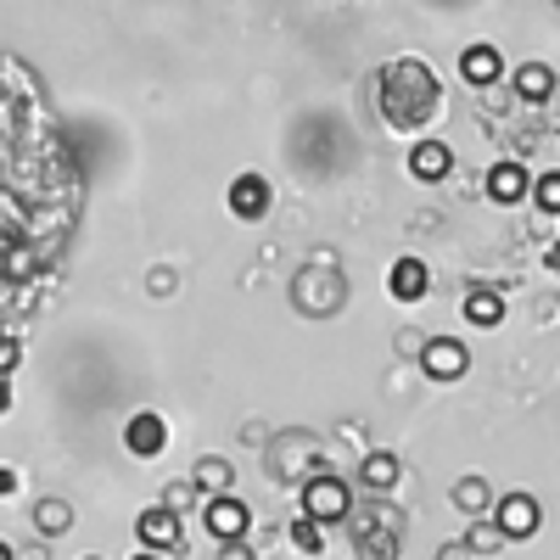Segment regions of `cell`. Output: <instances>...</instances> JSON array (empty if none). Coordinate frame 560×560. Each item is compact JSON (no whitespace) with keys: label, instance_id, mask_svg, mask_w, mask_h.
Listing matches in <instances>:
<instances>
[{"label":"cell","instance_id":"obj_1","mask_svg":"<svg viewBox=\"0 0 560 560\" xmlns=\"http://www.w3.org/2000/svg\"><path fill=\"white\" fill-rule=\"evenodd\" d=\"M443 107V84L438 73L420 62V57H398L387 73H382V113L393 129H420L432 124Z\"/></svg>","mask_w":560,"mask_h":560},{"label":"cell","instance_id":"obj_2","mask_svg":"<svg viewBox=\"0 0 560 560\" xmlns=\"http://www.w3.org/2000/svg\"><path fill=\"white\" fill-rule=\"evenodd\" d=\"M292 303L298 314H314V319H331L342 303H348V280L331 269V258H319V264H303L292 275Z\"/></svg>","mask_w":560,"mask_h":560},{"label":"cell","instance_id":"obj_3","mask_svg":"<svg viewBox=\"0 0 560 560\" xmlns=\"http://www.w3.org/2000/svg\"><path fill=\"white\" fill-rule=\"evenodd\" d=\"M298 499H303V516L319 522V527H337V522L353 516V488H348L337 471H308Z\"/></svg>","mask_w":560,"mask_h":560},{"label":"cell","instance_id":"obj_4","mask_svg":"<svg viewBox=\"0 0 560 560\" xmlns=\"http://www.w3.org/2000/svg\"><path fill=\"white\" fill-rule=\"evenodd\" d=\"M348 527H353V555H359V560H398L404 527L387 516V510H364V516H348Z\"/></svg>","mask_w":560,"mask_h":560},{"label":"cell","instance_id":"obj_5","mask_svg":"<svg viewBox=\"0 0 560 560\" xmlns=\"http://www.w3.org/2000/svg\"><path fill=\"white\" fill-rule=\"evenodd\" d=\"M488 516H493V527L504 533V544H527V538H538V527H544V504H538L533 493H504Z\"/></svg>","mask_w":560,"mask_h":560},{"label":"cell","instance_id":"obj_6","mask_svg":"<svg viewBox=\"0 0 560 560\" xmlns=\"http://www.w3.org/2000/svg\"><path fill=\"white\" fill-rule=\"evenodd\" d=\"M465 370H471V348L459 337H427V348H420V376L448 387V382H465Z\"/></svg>","mask_w":560,"mask_h":560},{"label":"cell","instance_id":"obj_7","mask_svg":"<svg viewBox=\"0 0 560 560\" xmlns=\"http://www.w3.org/2000/svg\"><path fill=\"white\" fill-rule=\"evenodd\" d=\"M202 522L219 544H242L253 533V510L236 493H213V499H202Z\"/></svg>","mask_w":560,"mask_h":560},{"label":"cell","instance_id":"obj_8","mask_svg":"<svg viewBox=\"0 0 560 560\" xmlns=\"http://www.w3.org/2000/svg\"><path fill=\"white\" fill-rule=\"evenodd\" d=\"M319 459V443L308 432H287L280 443H269V465H275V482H303Z\"/></svg>","mask_w":560,"mask_h":560},{"label":"cell","instance_id":"obj_9","mask_svg":"<svg viewBox=\"0 0 560 560\" xmlns=\"http://www.w3.org/2000/svg\"><path fill=\"white\" fill-rule=\"evenodd\" d=\"M135 533H140V549H158V555H168V549H185V527H179V516H174V510H163V504L140 510Z\"/></svg>","mask_w":560,"mask_h":560},{"label":"cell","instance_id":"obj_10","mask_svg":"<svg viewBox=\"0 0 560 560\" xmlns=\"http://www.w3.org/2000/svg\"><path fill=\"white\" fill-rule=\"evenodd\" d=\"M124 448H129L135 459H158V454L168 448V427H163V415H152V409L129 415V427H124Z\"/></svg>","mask_w":560,"mask_h":560},{"label":"cell","instance_id":"obj_11","mask_svg":"<svg viewBox=\"0 0 560 560\" xmlns=\"http://www.w3.org/2000/svg\"><path fill=\"white\" fill-rule=\"evenodd\" d=\"M275 208V185L264 174H242L236 185H230V213L236 219H264Z\"/></svg>","mask_w":560,"mask_h":560},{"label":"cell","instance_id":"obj_12","mask_svg":"<svg viewBox=\"0 0 560 560\" xmlns=\"http://www.w3.org/2000/svg\"><path fill=\"white\" fill-rule=\"evenodd\" d=\"M488 197H493L499 208L527 202V197H533V174H527L522 163H493V168H488Z\"/></svg>","mask_w":560,"mask_h":560},{"label":"cell","instance_id":"obj_13","mask_svg":"<svg viewBox=\"0 0 560 560\" xmlns=\"http://www.w3.org/2000/svg\"><path fill=\"white\" fill-rule=\"evenodd\" d=\"M409 174L420 185H438L454 174V152H448V140H415V152H409Z\"/></svg>","mask_w":560,"mask_h":560},{"label":"cell","instance_id":"obj_14","mask_svg":"<svg viewBox=\"0 0 560 560\" xmlns=\"http://www.w3.org/2000/svg\"><path fill=\"white\" fill-rule=\"evenodd\" d=\"M499 73H504V51H499V45H465V57H459V79L465 84L488 90V84H499Z\"/></svg>","mask_w":560,"mask_h":560},{"label":"cell","instance_id":"obj_15","mask_svg":"<svg viewBox=\"0 0 560 560\" xmlns=\"http://www.w3.org/2000/svg\"><path fill=\"white\" fill-rule=\"evenodd\" d=\"M398 477H404V459L387 454V448H370V454L359 459V482H364L370 493H393Z\"/></svg>","mask_w":560,"mask_h":560},{"label":"cell","instance_id":"obj_16","mask_svg":"<svg viewBox=\"0 0 560 560\" xmlns=\"http://www.w3.org/2000/svg\"><path fill=\"white\" fill-rule=\"evenodd\" d=\"M427 280H432V275H427V264H420V258L409 253V258H398V264H393L387 292H393L398 303H420V298H427Z\"/></svg>","mask_w":560,"mask_h":560},{"label":"cell","instance_id":"obj_17","mask_svg":"<svg viewBox=\"0 0 560 560\" xmlns=\"http://www.w3.org/2000/svg\"><path fill=\"white\" fill-rule=\"evenodd\" d=\"M191 482L202 488V499H213V493H236V465H230L224 454H202V459H197V471H191Z\"/></svg>","mask_w":560,"mask_h":560},{"label":"cell","instance_id":"obj_18","mask_svg":"<svg viewBox=\"0 0 560 560\" xmlns=\"http://www.w3.org/2000/svg\"><path fill=\"white\" fill-rule=\"evenodd\" d=\"M448 499H454V510H465V516H488V510H493V488H488V477H477V471L459 477Z\"/></svg>","mask_w":560,"mask_h":560},{"label":"cell","instance_id":"obj_19","mask_svg":"<svg viewBox=\"0 0 560 560\" xmlns=\"http://www.w3.org/2000/svg\"><path fill=\"white\" fill-rule=\"evenodd\" d=\"M516 96L522 102H549L555 96V68L549 62H522L516 68Z\"/></svg>","mask_w":560,"mask_h":560},{"label":"cell","instance_id":"obj_20","mask_svg":"<svg viewBox=\"0 0 560 560\" xmlns=\"http://www.w3.org/2000/svg\"><path fill=\"white\" fill-rule=\"evenodd\" d=\"M465 319H471V325H482V331H488V325H504V292H488V287H477L471 298H465Z\"/></svg>","mask_w":560,"mask_h":560},{"label":"cell","instance_id":"obj_21","mask_svg":"<svg viewBox=\"0 0 560 560\" xmlns=\"http://www.w3.org/2000/svg\"><path fill=\"white\" fill-rule=\"evenodd\" d=\"M68 527H73V510H68L62 499H39V504H34V533H39V538H62Z\"/></svg>","mask_w":560,"mask_h":560},{"label":"cell","instance_id":"obj_22","mask_svg":"<svg viewBox=\"0 0 560 560\" xmlns=\"http://www.w3.org/2000/svg\"><path fill=\"white\" fill-rule=\"evenodd\" d=\"M465 549H471L477 560H493L504 549V533L493 527V516H471V533H465Z\"/></svg>","mask_w":560,"mask_h":560},{"label":"cell","instance_id":"obj_23","mask_svg":"<svg viewBox=\"0 0 560 560\" xmlns=\"http://www.w3.org/2000/svg\"><path fill=\"white\" fill-rule=\"evenodd\" d=\"M197 499H202V488H197L191 477H179V482H168V488H163V499H158V504H163V510H174V516H185V510H191Z\"/></svg>","mask_w":560,"mask_h":560},{"label":"cell","instance_id":"obj_24","mask_svg":"<svg viewBox=\"0 0 560 560\" xmlns=\"http://www.w3.org/2000/svg\"><path fill=\"white\" fill-rule=\"evenodd\" d=\"M292 544H298L303 555H325V527L308 522V516H298V522H292Z\"/></svg>","mask_w":560,"mask_h":560},{"label":"cell","instance_id":"obj_25","mask_svg":"<svg viewBox=\"0 0 560 560\" xmlns=\"http://www.w3.org/2000/svg\"><path fill=\"white\" fill-rule=\"evenodd\" d=\"M533 197H538V208H544V213H555V219H560V168L533 179Z\"/></svg>","mask_w":560,"mask_h":560},{"label":"cell","instance_id":"obj_26","mask_svg":"<svg viewBox=\"0 0 560 560\" xmlns=\"http://www.w3.org/2000/svg\"><path fill=\"white\" fill-rule=\"evenodd\" d=\"M18 364H23V342L18 337H0V376H12Z\"/></svg>","mask_w":560,"mask_h":560},{"label":"cell","instance_id":"obj_27","mask_svg":"<svg viewBox=\"0 0 560 560\" xmlns=\"http://www.w3.org/2000/svg\"><path fill=\"white\" fill-rule=\"evenodd\" d=\"M420 348H427V337H420V331H398V353H404V359H409V353L420 359Z\"/></svg>","mask_w":560,"mask_h":560},{"label":"cell","instance_id":"obj_28","mask_svg":"<svg viewBox=\"0 0 560 560\" xmlns=\"http://www.w3.org/2000/svg\"><path fill=\"white\" fill-rule=\"evenodd\" d=\"M438 560H477V555L465 549V538H454V544H438Z\"/></svg>","mask_w":560,"mask_h":560},{"label":"cell","instance_id":"obj_29","mask_svg":"<svg viewBox=\"0 0 560 560\" xmlns=\"http://www.w3.org/2000/svg\"><path fill=\"white\" fill-rule=\"evenodd\" d=\"M219 560H258L247 544H219Z\"/></svg>","mask_w":560,"mask_h":560},{"label":"cell","instance_id":"obj_30","mask_svg":"<svg viewBox=\"0 0 560 560\" xmlns=\"http://www.w3.org/2000/svg\"><path fill=\"white\" fill-rule=\"evenodd\" d=\"M18 493V471H12V465H0V499H12Z\"/></svg>","mask_w":560,"mask_h":560},{"label":"cell","instance_id":"obj_31","mask_svg":"<svg viewBox=\"0 0 560 560\" xmlns=\"http://www.w3.org/2000/svg\"><path fill=\"white\" fill-rule=\"evenodd\" d=\"M7 409H12V382L0 376V415H7Z\"/></svg>","mask_w":560,"mask_h":560},{"label":"cell","instance_id":"obj_32","mask_svg":"<svg viewBox=\"0 0 560 560\" xmlns=\"http://www.w3.org/2000/svg\"><path fill=\"white\" fill-rule=\"evenodd\" d=\"M544 264H549V269L560 275V242H549V253H544Z\"/></svg>","mask_w":560,"mask_h":560},{"label":"cell","instance_id":"obj_33","mask_svg":"<svg viewBox=\"0 0 560 560\" xmlns=\"http://www.w3.org/2000/svg\"><path fill=\"white\" fill-rule=\"evenodd\" d=\"M0 560H18V549H12L7 538H0Z\"/></svg>","mask_w":560,"mask_h":560},{"label":"cell","instance_id":"obj_34","mask_svg":"<svg viewBox=\"0 0 560 560\" xmlns=\"http://www.w3.org/2000/svg\"><path fill=\"white\" fill-rule=\"evenodd\" d=\"M129 560H163L158 549H140V555H129Z\"/></svg>","mask_w":560,"mask_h":560},{"label":"cell","instance_id":"obj_35","mask_svg":"<svg viewBox=\"0 0 560 560\" xmlns=\"http://www.w3.org/2000/svg\"><path fill=\"white\" fill-rule=\"evenodd\" d=\"M84 560H96V555H84Z\"/></svg>","mask_w":560,"mask_h":560},{"label":"cell","instance_id":"obj_36","mask_svg":"<svg viewBox=\"0 0 560 560\" xmlns=\"http://www.w3.org/2000/svg\"><path fill=\"white\" fill-rule=\"evenodd\" d=\"M555 7H560V0H555Z\"/></svg>","mask_w":560,"mask_h":560}]
</instances>
